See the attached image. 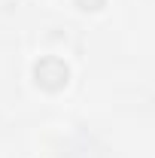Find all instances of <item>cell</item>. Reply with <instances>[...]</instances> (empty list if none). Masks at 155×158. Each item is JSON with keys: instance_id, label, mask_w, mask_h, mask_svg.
<instances>
[{"instance_id": "obj_2", "label": "cell", "mask_w": 155, "mask_h": 158, "mask_svg": "<svg viewBox=\"0 0 155 158\" xmlns=\"http://www.w3.org/2000/svg\"><path fill=\"white\" fill-rule=\"evenodd\" d=\"M79 9H85V12H97V9H103L107 6V0H76Z\"/></svg>"}, {"instance_id": "obj_1", "label": "cell", "mask_w": 155, "mask_h": 158, "mask_svg": "<svg viewBox=\"0 0 155 158\" xmlns=\"http://www.w3.org/2000/svg\"><path fill=\"white\" fill-rule=\"evenodd\" d=\"M31 73H34V82H37L43 91H61V88L70 82V67L61 58H55V55L40 58Z\"/></svg>"}]
</instances>
